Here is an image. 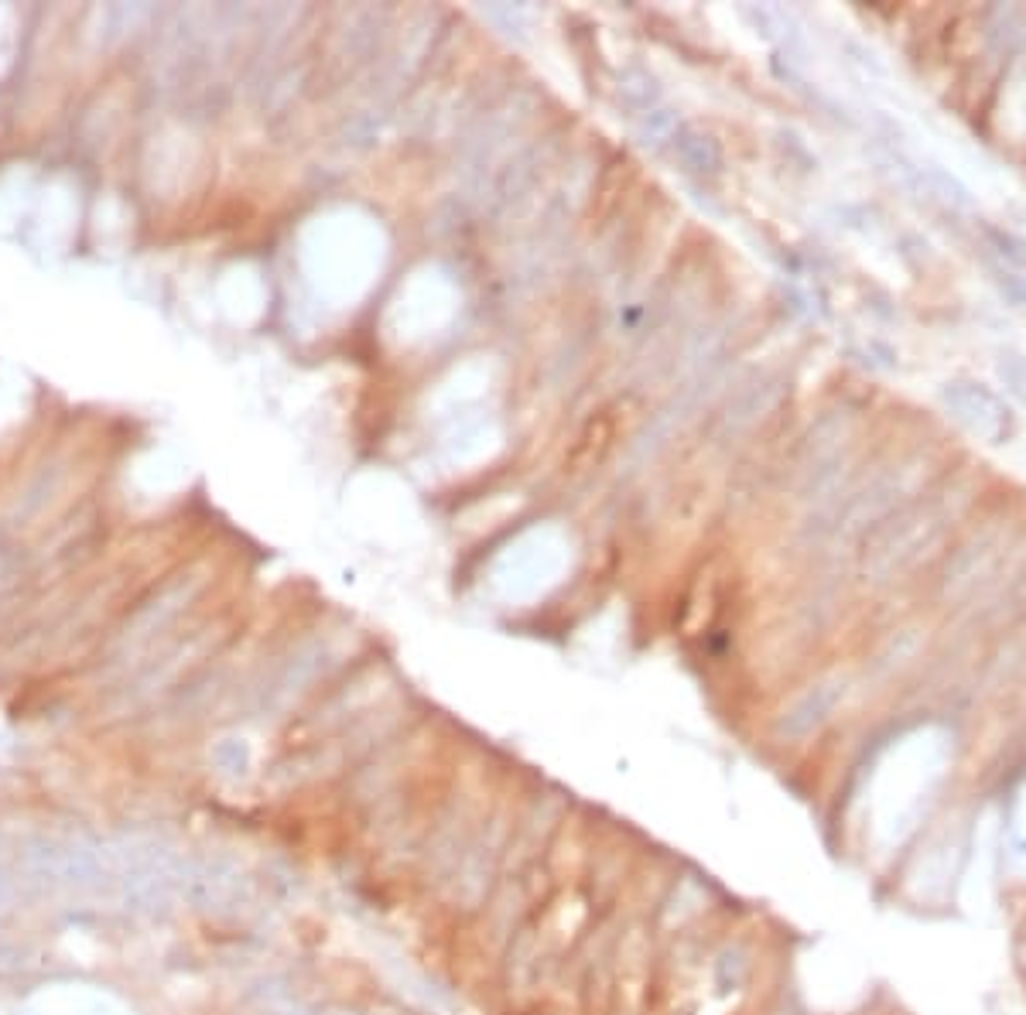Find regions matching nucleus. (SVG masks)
Here are the masks:
<instances>
[{
	"label": "nucleus",
	"mask_w": 1026,
	"mask_h": 1015,
	"mask_svg": "<svg viewBox=\"0 0 1026 1015\" xmlns=\"http://www.w3.org/2000/svg\"><path fill=\"white\" fill-rule=\"evenodd\" d=\"M31 1015H127L117 1002L107 995L93 992H55L42 995L31 1005Z\"/></svg>",
	"instance_id": "nucleus-1"
}]
</instances>
